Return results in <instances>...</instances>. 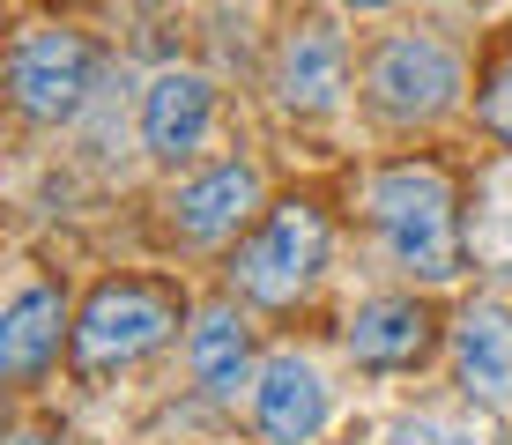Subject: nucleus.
Wrapping results in <instances>:
<instances>
[{
  "label": "nucleus",
  "instance_id": "3",
  "mask_svg": "<svg viewBox=\"0 0 512 445\" xmlns=\"http://www.w3.org/2000/svg\"><path fill=\"white\" fill-rule=\"evenodd\" d=\"M364 89L394 127H431L461 104V60L438 38H386L364 67Z\"/></svg>",
  "mask_w": 512,
  "mask_h": 445
},
{
  "label": "nucleus",
  "instance_id": "6",
  "mask_svg": "<svg viewBox=\"0 0 512 445\" xmlns=\"http://www.w3.org/2000/svg\"><path fill=\"white\" fill-rule=\"evenodd\" d=\"M342 82H349V52H342V30L334 23H297L282 38V60H275V97L290 112L320 119L342 104Z\"/></svg>",
  "mask_w": 512,
  "mask_h": 445
},
{
  "label": "nucleus",
  "instance_id": "12",
  "mask_svg": "<svg viewBox=\"0 0 512 445\" xmlns=\"http://www.w3.org/2000/svg\"><path fill=\"white\" fill-rule=\"evenodd\" d=\"M186 364H193V386H201L208 401H231L238 386L253 379V327H245L231 305L201 312L193 334H186Z\"/></svg>",
  "mask_w": 512,
  "mask_h": 445
},
{
  "label": "nucleus",
  "instance_id": "10",
  "mask_svg": "<svg viewBox=\"0 0 512 445\" xmlns=\"http://www.w3.org/2000/svg\"><path fill=\"white\" fill-rule=\"evenodd\" d=\"M260 208V178L253 164H216V171H201L193 186H179V201H171V216H179V230L193 245H216V238H231V230L245 223Z\"/></svg>",
  "mask_w": 512,
  "mask_h": 445
},
{
  "label": "nucleus",
  "instance_id": "7",
  "mask_svg": "<svg viewBox=\"0 0 512 445\" xmlns=\"http://www.w3.org/2000/svg\"><path fill=\"white\" fill-rule=\"evenodd\" d=\"M208 119H216V89L201 75H186V67H171V75H156L141 89V149L164 156V164H179L208 141Z\"/></svg>",
  "mask_w": 512,
  "mask_h": 445
},
{
  "label": "nucleus",
  "instance_id": "17",
  "mask_svg": "<svg viewBox=\"0 0 512 445\" xmlns=\"http://www.w3.org/2000/svg\"><path fill=\"white\" fill-rule=\"evenodd\" d=\"M342 8H379V0H342Z\"/></svg>",
  "mask_w": 512,
  "mask_h": 445
},
{
  "label": "nucleus",
  "instance_id": "2",
  "mask_svg": "<svg viewBox=\"0 0 512 445\" xmlns=\"http://www.w3.org/2000/svg\"><path fill=\"white\" fill-rule=\"evenodd\" d=\"M320 267H327V216L305 208V201H290V208H275V216L238 245L231 282L253 297V305H290V297L312 290Z\"/></svg>",
  "mask_w": 512,
  "mask_h": 445
},
{
  "label": "nucleus",
  "instance_id": "4",
  "mask_svg": "<svg viewBox=\"0 0 512 445\" xmlns=\"http://www.w3.org/2000/svg\"><path fill=\"white\" fill-rule=\"evenodd\" d=\"M90 82H97V60L75 30H23L8 52V89H15V112L23 119H45V127L75 119Z\"/></svg>",
  "mask_w": 512,
  "mask_h": 445
},
{
  "label": "nucleus",
  "instance_id": "13",
  "mask_svg": "<svg viewBox=\"0 0 512 445\" xmlns=\"http://www.w3.org/2000/svg\"><path fill=\"white\" fill-rule=\"evenodd\" d=\"M60 327H67L60 297H52L45 282H23L15 305H8V319H0V371H8L15 386H30L45 371V356L60 349Z\"/></svg>",
  "mask_w": 512,
  "mask_h": 445
},
{
  "label": "nucleus",
  "instance_id": "16",
  "mask_svg": "<svg viewBox=\"0 0 512 445\" xmlns=\"http://www.w3.org/2000/svg\"><path fill=\"white\" fill-rule=\"evenodd\" d=\"M15 445H52V438H45V431H23V438H15Z\"/></svg>",
  "mask_w": 512,
  "mask_h": 445
},
{
  "label": "nucleus",
  "instance_id": "11",
  "mask_svg": "<svg viewBox=\"0 0 512 445\" xmlns=\"http://www.w3.org/2000/svg\"><path fill=\"white\" fill-rule=\"evenodd\" d=\"M423 349H431V312L416 297H372V305H357V319H349V356L364 371H401Z\"/></svg>",
  "mask_w": 512,
  "mask_h": 445
},
{
  "label": "nucleus",
  "instance_id": "15",
  "mask_svg": "<svg viewBox=\"0 0 512 445\" xmlns=\"http://www.w3.org/2000/svg\"><path fill=\"white\" fill-rule=\"evenodd\" d=\"M394 445H468L461 431H446V423H401Z\"/></svg>",
  "mask_w": 512,
  "mask_h": 445
},
{
  "label": "nucleus",
  "instance_id": "9",
  "mask_svg": "<svg viewBox=\"0 0 512 445\" xmlns=\"http://www.w3.org/2000/svg\"><path fill=\"white\" fill-rule=\"evenodd\" d=\"M453 364L475 401L512 408V305H468L453 327Z\"/></svg>",
  "mask_w": 512,
  "mask_h": 445
},
{
  "label": "nucleus",
  "instance_id": "8",
  "mask_svg": "<svg viewBox=\"0 0 512 445\" xmlns=\"http://www.w3.org/2000/svg\"><path fill=\"white\" fill-rule=\"evenodd\" d=\"M253 423L268 445H312L327 431V386L312 364H297V356H275L268 371L253 379Z\"/></svg>",
  "mask_w": 512,
  "mask_h": 445
},
{
  "label": "nucleus",
  "instance_id": "5",
  "mask_svg": "<svg viewBox=\"0 0 512 445\" xmlns=\"http://www.w3.org/2000/svg\"><path fill=\"white\" fill-rule=\"evenodd\" d=\"M171 327H179V305L164 290H149V282H104L75 319V349H82V364L104 371V364H134V356L164 349Z\"/></svg>",
  "mask_w": 512,
  "mask_h": 445
},
{
  "label": "nucleus",
  "instance_id": "14",
  "mask_svg": "<svg viewBox=\"0 0 512 445\" xmlns=\"http://www.w3.org/2000/svg\"><path fill=\"white\" fill-rule=\"evenodd\" d=\"M483 119H490V127H498V134L512 141V67H505L498 82H490V97H483Z\"/></svg>",
  "mask_w": 512,
  "mask_h": 445
},
{
  "label": "nucleus",
  "instance_id": "1",
  "mask_svg": "<svg viewBox=\"0 0 512 445\" xmlns=\"http://www.w3.org/2000/svg\"><path fill=\"white\" fill-rule=\"evenodd\" d=\"M372 223L386 238L394 267L416 282H453L461 275V238H453V186L431 164H394L372 178Z\"/></svg>",
  "mask_w": 512,
  "mask_h": 445
}]
</instances>
